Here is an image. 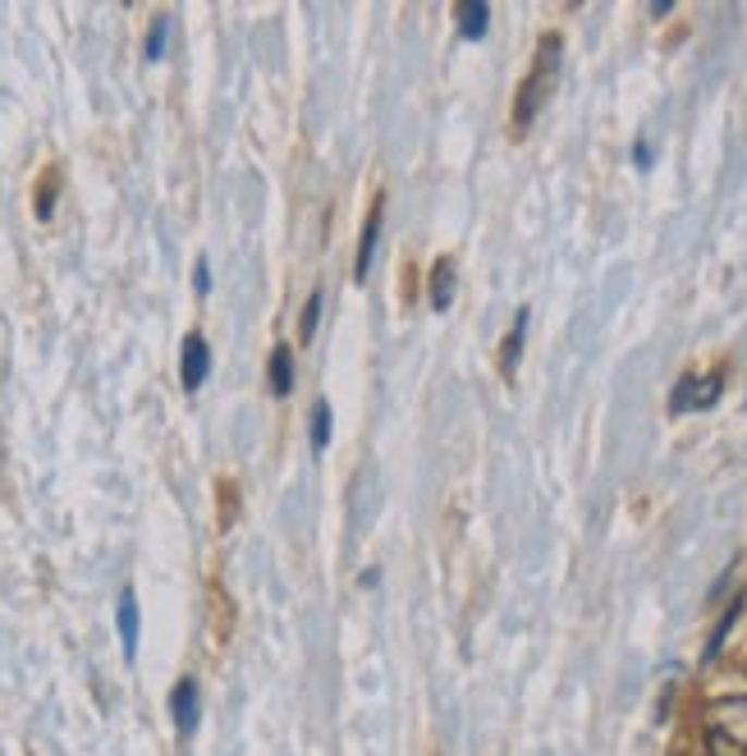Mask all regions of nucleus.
Listing matches in <instances>:
<instances>
[{
    "instance_id": "15",
    "label": "nucleus",
    "mask_w": 747,
    "mask_h": 756,
    "mask_svg": "<svg viewBox=\"0 0 747 756\" xmlns=\"http://www.w3.org/2000/svg\"><path fill=\"white\" fill-rule=\"evenodd\" d=\"M367 509H371V473L358 477V491H354V514H358V523H367Z\"/></svg>"
},
{
    "instance_id": "5",
    "label": "nucleus",
    "mask_w": 747,
    "mask_h": 756,
    "mask_svg": "<svg viewBox=\"0 0 747 756\" xmlns=\"http://www.w3.org/2000/svg\"><path fill=\"white\" fill-rule=\"evenodd\" d=\"M180 376H184V390L193 394V390H203V381H207V371H211V349H207V340L203 336H188L184 340V353H180Z\"/></svg>"
},
{
    "instance_id": "9",
    "label": "nucleus",
    "mask_w": 747,
    "mask_h": 756,
    "mask_svg": "<svg viewBox=\"0 0 747 756\" xmlns=\"http://www.w3.org/2000/svg\"><path fill=\"white\" fill-rule=\"evenodd\" d=\"M450 298H454V261L441 257V261H436V271H431V307H436V313H445Z\"/></svg>"
},
{
    "instance_id": "16",
    "label": "nucleus",
    "mask_w": 747,
    "mask_h": 756,
    "mask_svg": "<svg viewBox=\"0 0 747 756\" xmlns=\"http://www.w3.org/2000/svg\"><path fill=\"white\" fill-rule=\"evenodd\" d=\"M166 56V19H157L147 33V60H161Z\"/></svg>"
},
{
    "instance_id": "7",
    "label": "nucleus",
    "mask_w": 747,
    "mask_h": 756,
    "mask_svg": "<svg viewBox=\"0 0 747 756\" xmlns=\"http://www.w3.org/2000/svg\"><path fill=\"white\" fill-rule=\"evenodd\" d=\"M377 239H381V203L371 207V216H367V225H363V243H358V261H354V276H358V280H367V271H371V257H377Z\"/></svg>"
},
{
    "instance_id": "18",
    "label": "nucleus",
    "mask_w": 747,
    "mask_h": 756,
    "mask_svg": "<svg viewBox=\"0 0 747 756\" xmlns=\"http://www.w3.org/2000/svg\"><path fill=\"white\" fill-rule=\"evenodd\" d=\"M633 161H637V166L647 170V166H651V147H647V143H637V151H633Z\"/></svg>"
},
{
    "instance_id": "4",
    "label": "nucleus",
    "mask_w": 747,
    "mask_h": 756,
    "mask_svg": "<svg viewBox=\"0 0 747 756\" xmlns=\"http://www.w3.org/2000/svg\"><path fill=\"white\" fill-rule=\"evenodd\" d=\"M170 716H174V729L184 733H197V716H203V702H197V683L193 679H180L170 693Z\"/></svg>"
},
{
    "instance_id": "17",
    "label": "nucleus",
    "mask_w": 747,
    "mask_h": 756,
    "mask_svg": "<svg viewBox=\"0 0 747 756\" xmlns=\"http://www.w3.org/2000/svg\"><path fill=\"white\" fill-rule=\"evenodd\" d=\"M193 284H197V294H207V289H211V266H207V261H197Z\"/></svg>"
},
{
    "instance_id": "13",
    "label": "nucleus",
    "mask_w": 747,
    "mask_h": 756,
    "mask_svg": "<svg viewBox=\"0 0 747 756\" xmlns=\"http://www.w3.org/2000/svg\"><path fill=\"white\" fill-rule=\"evenodd\" d=\"M331 427H335L331 404H326V399H317V409H313V450H317V454L326 450V444H331Z\"/></svg>"
},
{
    "instance_id": "11",
    "label": "nucleus",
    "mask_w": 747,
    "mask_h": 756,
    "mask_svg": "<svg viewBox=\"0 0 747 756\" xmlns=\"http://www.w3.org/2000/svg\"><path fill=\"white\" fill-rule=\"evenodd\" d=\"M321 303H326V294H321V284L307 294V303H303V317H298V340L303 344H313L317 340V321H321Z\"/></svg>"
},
{
    "instance_id": "2",
    "label": "nucleus",
    "mask_w": 747,
    "mask_h": 756,
    "mask_svg": "<svg viewBox=\"0 0 747 756\" xmlns=\"http://www.w3.org/2000/svg\"><path fill=\"white\" fill-rule=\"evenodd\" d=\"M555 83H560V37L546 33L541 47H537L532 70H527L523 93H518V129H527L541 115L546 101H551V93H555Z\"/></svg>"
},
{
    "instance_id": "8",
    "label": "nucleus",
    "mask_w": 747,
    "mask_h": 756,
    "mask_svg": "<svg viewBox=\"0 0 747 756\" xmlns=\"http://www.w3.org/2000/svg\"><path fill=\"white\" fill-rule=\"evenodd\" d=\"M487 24H491V10L481 5V0H464V5H458V33H464L468 41L487 37Z\"/></svg>"
},
{
    "instance_id": "6",
    "label": "nucleus",
    "mask_w": 747,
    "mask_h": 756,
    "mask_svg": "<svg viewBox=\"0 0 747 756\" xmlns=\"http://www.w3.org/2000/svg\"><path fill=\"white\" fill-rule=\"evenodd\" d=\"M120 642H124V656L134 660L138 656V596H134V587H124L120 592Z\"/></svg>"
},
{
    "instance_id": "3",
    "label": "nucleus",
    "mask_w": 747,
    "mask_h": 756,
    "mask_svg": "<svg viewBox=\"0 0 747 756\" xmlns=\"http://www.w3.org/2000/svg\"><path fill=\"white\" fill-rule=\"evenodd\" d=\"M720 394H724V376L707 371V376H684L670 399H674V413H707L720 404Z\"/></svg>"
},
{
    "instance_id": "10",
    "label": "nucleus",
    "mask_w": 747,
    "mask_h": 756,
    "mask_svg": "<svg viewBox=\"0 0 747 756\" xmlns=\"http://www.w3.org/2000/svg\"><path fill=\"white\" fill-rule=\"evenodd\" d=\"M271 390L275 394H290L294 390V353L284 349V344L271 353Z\"/></svg>"
},
{
    "instance_id": "12",
    "label": "nucleus",
    "mask_w": 747,
    "mask_h": 756,
    "mask_svg": "<svg viewBox=\"0 0 747 756\" xmlns=\"http://www.w3.org/2000/svg\"><path fill=\"white\" fill-rule=\"evenodd\" d=\"M738 614H743V596L734 600L730 610H724V619L715 624V633H711V642H707V660H715V656H720V647H724V642H730V633H734V624H738Z\"/></svg>"
},
{
    "instance_id": "14",
    "label": "nucleus",
    "mask_w": 747,
    "mask_h": 756,
    "mask_svg": "<svg viewBox=\"0 0 747 756\" xmlns=\"http://www.w3.org/2000/svg\"><path fill=\"white\" fill-rule=\"evenodd\" d=\"M523 336H527V307L514 317V330H510V340H504V371H514V363H518V353H523Z\"/></svg>"
},
{
    "instance_id": "1",
    "label": "nucleus",
    "mask_w": 747,
    "mask_h": 756,
    "mask_svg": "<svg viewBox=\"0 0 747 756\" xmlns=\"http://www.w3.org/2000/svg\"><path fill=\"white\" fill-rule=\"evenodd\" d=\"M701 739L707 756H747V697H715L701 710Z\"/></svg>"
}]
</instances>
